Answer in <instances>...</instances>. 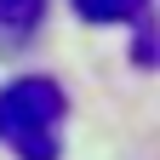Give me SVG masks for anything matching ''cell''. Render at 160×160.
<instances>
[{
  "mask_svg": "<svg viewBox=\"0 0 160 160\" xmlns=\"http://www.w3.org/2000/svg\"><path fill=\"white\" fill-rule=\"evenodd\" d=\"M63 114L69 97L52 74H23L0 86V143L17 160H57L63 154Z\"/></svg>",
  "mask_w": 160,
  "mask_h": 160,
  "instance_id": "obj_1",
  "label": "cell"
},
{
  "mask_svg": "<svg viewBox=\"0 0 160 160\" xmlns=\"http://www.w3.org/2000/svg\"><path fill=\"white\" fill-rule=\"evenodd\" d=\"M149 0H74V12L86 23H137Z\"/></svg>",
  "mask_w": 160,
  "mask_h": 160,
  "instance_id": "obj_2",
  "label": "cell"
},
{
  "mask_svg": "<svg viewBox=\"0 0 160 160\" xmlns=\"http://www.w3.org/2000/svg\"><path fill=\"white\" fill-rule=\"evenodd\" d=\"M40 17H46V0H0V29L12 34H29Z\"/></svg>",
  "mask_w": 160,
  "mask_h": 160,
  "instance_id": "obj_3",
  "label": "cell"
}]
</instances>
